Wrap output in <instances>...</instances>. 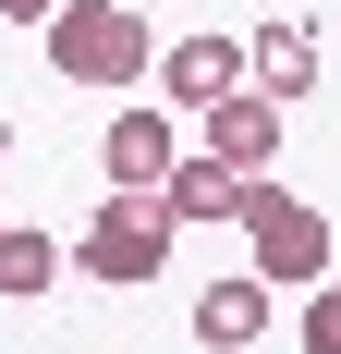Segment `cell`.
<instances>
[{
  "mask_svg": "<svg viewBox=\"0 0 341 354\" xmlns=\"http://www.w3.org/2000/svg\"><path fill=\"white\" fill-rule=\"evenodd\" d=\"M37 37H49V73H61V86H98V98H135L146 73H159V49H170V37L146 25V12H122V0H61Z\"/></svg>",
  "mask_w": 341,
  "mask_h": 354,
  "instance_id": "obj_1",
  "label": "cell"
},
{
  "mask_svg": "<svg viewBox=\"0 0 341 354\" xmlns=\"http://www.w3.org/2000/svg\"><path fill=\"white\" fill-rule=\"evenodd\" d=\"M244 245H256V281H293V293H317L329 281V208H305L293 183H269V171H244Z\"/></svg>",
  "mask_w": 341,
  "mask_h": 354,
  "instance_id": "obj_2",
  "label": "cell"
},
{
  "mask_svg": "<svg viewBox=\"0 0 341 354\" xmlns=\"http://www.w3.org/2000/svg\"><path fill=\"white\" fill-rule=\"evenodd\" d=\"M73 269H86V281H110V293H146V281L170 269V208H159V196H110V208L86 220Z\"/></svg>",
  "mask_w": 341,
  "mask_h": 354,
  "instance_id": "obj_3",
  "label": "cell"
},
{
  "mask_svg": "<svg viewBox=\"0 0 341 354\" xmlns=\"http://www.w3.org/2000/svg\"><path fill=\"white\" fill-rule=\"evenodd\" d=\"M183 147H195V122H170V110H110V122H98L110 196H159V183L183 171Z\"/></svg>",
  "mask_w": 341,
  "mask_h": 354,
  "instance_id": "obj_4",
  "label": "cell"
},
{
  "mask_svg": "<svg viewBox=\"0 0 341 354\" xmlns=\"http://www.w3.org/2000/svg\"><path fill=\"white\" fill-rule=\"evenodd\" d=\"M159 86H170V110L195 122V110H220L232 86H256V49H232V37H170V49H159Z\"/></svg>",
  "mask_w": 341,
  "mask_h": 354,
  "instance_id": "obj_5",
  "label": "cell"
},
{
  "mask_svg": "<svg viewBox=\"0 0 341 354\" xmlns=\"http://www.w3.org/2000/svg\"><path fill=\"white\" fill-rule=\"evenodd\" d=\"M195 147L232 159V171H269V159H280V98H269V86H232L220 110H195Z\"/></svg>",
  "mask_w": 341,
  "mask_h": 354,
  "instance_id": "obj_6",
  "label": "cell"
},
{
  "mask_svg": "<svg viewBox=\"0 0 341 354\" xmlns=\"http://www.w3.org/2000/svg\"><path fill=\"white\" fill-rule=\"evenodd\" d=\"M269 293H280V281H256V269L207 281V293H195V342H207V354H244L256 330H269Z\"/></svg>",
  "mask_w": 341,
  "mask_h": 354,
  "instance_id": "obj_7",
  "label": "cell"
},
{
  "mask_svg": "<svg viewBox=\"0 0 341 354\" xmlns=\"http://www.w3.org/2000/svg\"><path fill=\"white\" fill-rule=\"evenodd\" d=\"M159 208H170V232H183V220H232V208H244V171L207 159V147H183V171L159 183Z\"/></svg>",
  "mask_w": 341,
  "mask_h": 354,
  "instance_id": "obj_8",
  "label": "cell"
},
{
  "mask_svg": "<svg viewBox=\"0 0 341 354\" xmlns=\"http://www.w3.org/2000/svg\"><path fill=\"white\" fill-rule=\"evenodd\" d=\"M244 49H256V86H269L280 110H293V98L317 86V25H293V12H280V25H256Z\"/></svg>",
  "mask_w": 341,
  "mask_h": 354,
  "instance_id": "obj_9",
  "label": "cell"
},
{
  "mask_svg": "<svg viewBox=\"0 0 341 354\" xmlns=\"http://www.w3.org/2000/svg\"><path fill=\"white\" fill-rule=\"evenodd\" d=\"M61 269H73V257L49 245V232H25V220L0 232V293H12V306H25V293H49V281H61Z\"/></svg>",
  "mask_w": 341,
  "mask_h": 354,
  "instance_id": "obj_10",
  "label": "cell"
},
{
  "mask_svg": "<svg viewBox=\"0 0 341 354\" xmlns=\"http://www.w3.org/2000/svg\"><path fill=\"white\" fill-rule=\"evenodd\" d=\"M293 330H305V354H341V281H317V306H305Z\"/></svg>",
  "mask_w": 341,
  "mask_h": 354,
  "instance_id": "obj_11",
  "label": "cell"
},
{
  "mask_svg": "<svg viewBox=\"0 0 341 354\" xmlns=\"http://www.w3.org/2000/svg\"><path fill=\"white\" fill-rule=\"evenodd\" d=\"M49 12H61V0H0V25H49Z\"/></svg>",
  "mask_w": 341,
  "mask_h": 354,
  "instance_id": "obj_12",
  "label": "cell"
},
{
  "mask_svg": "<svg viewBox=\"0 0 341 354\" xmlns=\"http://www.w3.org/2000/svg\"><path fill=\"white\" fill-rule=\"evenodd\" d=\"M0 159H12V110H0Z\"/></svg>",
  "mask_w": 341,
  "mask_h": 354,
  "instance_id": "obj_13",
  "label": "cell"
},
{
  "mask_svg": "<svg viewBox=\"0 0 341 354\" xmlns=\"http://www.w3.org/2000/svg\"><path fill=\"white\" fill-rule=\"evenodd\" d=\"M0 232H12V220H0Z\"/></svg>",
  "mask_w": 341,
  "mask_h": 354,
  "instance_id": "obj_14",
  "label": "cell"
}]
</instances>
